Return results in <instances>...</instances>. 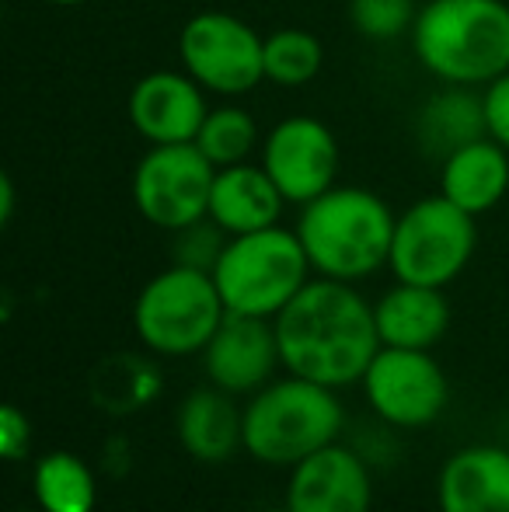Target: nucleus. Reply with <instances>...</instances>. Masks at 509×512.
<instances>
[{
	"mask_svg": "<svg viewBox=\"0 0 509 512\" xmlns=\"http://www.w3.org/2000/svg\"><path fill=\"white\" fill-rule=\"evenodd\" d=\"M272 321L286 373L332 391L363 380L381 352L374 307L342 279H311Z\"/></svg>",
	"mask_w": 509,
	"mask_h": 512,
	"instance_id": "obj_1",
	"label": "nucleus"
},
{
	"mask_svg": "<svg viewBox=\"0 0 509 512\" xmlns=\"http://www.w3.org/2000/svg\"><path fill=\"white\" fill-rule=\"evenodd\" d=\"M408 35L419 63L443 84L485 88L509 70L503 0H426Z\"/></svg>",
	"mask_w": 509,
	"mask_h": 512,
	"instance_id": "obj_2",
	"label": "nucleus"
},
{
	"mask_svg": "<svg viewBox=\"0 0 509 512\" xmlns=\"http://www.w3.org/2000/svg\"><path fill=\"white\" fill-rule=\"evenodd\" d=\"M394 223L398 216L377 192L332 185L325 196L300 206L297 237L318 276L356 283L391 262Z\"/></svg>",
	"mask_w": 509,
	"mask_h": 512,
	"instance_id": "obj_3",
	"label": "nucleus"
},
{
	"mask_svg": "<svg viewBox=\"0 0 509 512\" xmlns=\"http://www.w3.org/2000/svg\"><path fill=\"white\" fill-rule=\"evenodd\" d=\"M342 405L332 387L283 377L252 394L245 408V450L272 467H293L339 439Z\"/></svg>",
	"mask_w": 509,
	"mask_h": 512,
	"instance_id": "obj_4",
	"label": "nucleus"
},
{
	"mask_svg": "<svg viewBox=\"0 0 509 512\" xmlns=\"http://www.w3.org/2000/svg\"><path fill=\"white\" fill-rule=\"evenodd\" d=\"M311 272V258L297 230H283L276 223L255 234L231 237L213 269V283L224 307L234 314L276 317L311 283Z\"/></svg>",
	"mask_w": 509,
	"mask_h": 512,
	"instance_id": "obj_5",
	"label": "nucleus"
},
{
	"mask_svg": "<svg viewBox=\"0 0 509 512\" xmlns=\"http://www.w3.org/2000/svg\"><path fill=\"white\" fill-rule=\"evenodd\" d=\"M224 314L227 307L213 272L175 262L140 290L133 304V328L150 352L182 359L210 345Z\"/></svg>",
	"mask_w": 509,
	"mask_h": 512,
	"instance_id": "obj_6",
	"label": "nucleus"
},
{
	"mask_svg": "<svg viewBox=\"0 0 509 512\" xmlns=\"http://www.w3.org/2000/svg\"><path fill=\"white\" fill-rule=\"evenodd\" d=\"M475 216L454 206L447 196H426L412 203L394 223L391 272L398 283L450 286L475 255Z\"/></svg>",
	"mask_w": 509,
	"mask_h": 512,
	"instance_id": "obj_7",
	"label": "nucleus"
},
{
	"mask_svg": "<svg viewBox=\"0 0 509 512\" xmlns=\"http://www.w3.org/2000/svg\"><path fill=\"white\" fill-rule=\"evenodd\" d=\"M265 39L248 21L224 11H199L178 32L182 70L203 91L241 98L265 81Z\"/></svg>",
	"mask_w": 509,
	"mask_h": 512,
	"instance_id": "obj_8",
	"label": "nucleus"
},
{
	"mask_svg": "<svg viewBox=\"0 0 509 512\" xmlns=\"http://www.w3.org/2000/svg\"><path fill=\"white\" fill-rule=\"evenodd\" d=\"M217 168L196 143L150 147L133 168V206L161 230H182L210 216Z\"/></svg>",
	"mask_w": 509,
	"mask_h": 512,
	"instance_id": "obj_9",
	"label": "nucleus"
},
{
	"mask_svg": "<svg viewBox=\"0 0 509 512\" xmlns=\"http://www.w3.org/2000/svg\"><path fill=\"white\" fill-rule=\"evenodd\" d=\"M363 391L370 408L398 429H422L436 422L450 401L447 373L429 356V349L381 345L363 373Z\"/></svg>",
	"mask_w": 509,
	"mask_h": 512,
	"instance_id": "obj_10",
	"label": "nucleus"
},
{
	"mask_svg": "<svg viewBox=\"0 0 509 512\" xmlns=\"http://www.w3.org/2000/svg\"><path fill=\"white\" fill-rule=\"evenodd\" d=\"M262 164L286 203L307 206L339 178V143L314 115H290L262 140Z\"/></svg>",
	"mask_w": 509,
	"mask_h": 512,
	"instance_id": "obj_11",
	"label": "nucleus"
},
{
	"mask_svg": "<svg viewBox=\"0 0 509 512\" xmlns=\"http://www.w3.org/2000/svg\"><path fill=\"white\" fill-rule=\"evenodd\" d=\"M206 377L227 394H255L272 384V373L283 363L279 356L276 321L227 310L220 328L203 349Z\"/></svg>",
	"mask_w": 509,
	"mask_h": 512,
	"instance_id": "obj_12",
	"label": "nucleus"
},
{
	"mask_svg": "<svg viewBox=\"0 0 509 512\" xmlns=\"http://www.w3.org/2000/svg\"><path fill=\"white\" fill-rule=\"evenodd\" d=\"M210 115L206 91L185 70H154L140 77L126 98V119L150 147L196 143L199 126Z\"/></svg>",
	"mask_w": 509,
	"mask_h": 512,
	"instance_id": "obj_13",
	"label": "nucleus"
},
{
	"mask_svg": "<svg viewBox=\"0 0 509 512\" xmlns=\"http://www.w3.org/2000/svg\"><path fill=\"white\" fill-rule=\"evenodd\" d=\"M370 471L349 446H325L293 464L286 485V512H370Z\"/></svg>",
	"mask_w": 509,
	"mask_h": 512,
	"instance_id": "obj_14",
	"label": "nucleus"
},
{
	"mask_svg": "<svg viewBox=\"0 0 509 512\" xmlns=\"http://www.w3.org/2000/svg\"><path fill=\"white\" fill-rule=\"evenodd\" d=\"M436 502L440 512H509V450L482 443L447 457Z\"/></svg>",
	"mask_w": 509,
	"mask_h": 512,
	"instance_id": "obj_15",
	"label": "nucleus"
},
{
	"mask_svg": "<svg viewBox=\"0 0 509 512\" xmlns=\"http://www.w3.org/2000/svg\"><path fill=\"white\" fill-rule=\"evenodd\" d=\"M283 203V192L276 189L262 164H231V168H217V178H213L210 220L227 237L255 234V230L276 227Z\"/></svg>",
	"mask_w": 509,
	"mask_h": 512,
	"instance_id": "obj_16",
	"label": "nucleus"
},
{
	"mask_svg": "<svg viewBox=\"0 0 509 512\" xmlns=\"http://www.w3.org/2000/svg\"><path fill=\"white\" fill-rule=\"evenodd\" d=\"M440 192L471 216L496 209L509 192V150L492 136H482L447 154L440 168Z\"/></svg>",
	"mask_w": 509,
	"mask_h": 512,
	"instance_id": "obj_17",
	"label": "nucleus"
},
{
	"mask_svg": "<svg viewBox=\"0 0 509 512\" xmlns=\"http://www.w3.org/2000/svg\"><path fill=\"white\" fill-rule=\"evenodd\" d=\"M381 345L394 349H433L450 328V304L436 286L398 283L374 304Z\"/></svg>",
	"mask_w": 509,
	"mask_h": 512,
	"instance_id": "obj_18",
	"label": "nucleus"
},
{
	"mask_svg": "<svg viewBox=\"0 0 509 512\" xmlns=\"http://www.w3.org/2000/svg\"><path fill=\"white\" fill-rule=\"evenodd\" d=\"M234 394L210 387L192 391L178 408V443L199 464H224L238 446H245V408Z\"/></svg>",
	"mask_w": 509,
	"mask_h": 512,
	"instance_id": "obj_19",
	"label": "nucleus"
},
{
	"mask_svg": "<svg viewBox=\"0 0 509 512\" xmlns=\"http://www.w3.org/2000/svg\"><path fill=\"white\" fill-rule=\"evenodd\" d=\"M415 129H419L422 150L443 161L454 150L489 136L482 95H475L471 88H461V84H450V88H443L440 95H433L422 105Z\"/></svg>",
	"mask_w": 509,
	"mask_h": 512,
	"instance_id": "obj_20",
	"label": "nucleus"
},
{
	"mask_svg": "<svg viewBox=\"0 0 509 512\" xmlns=\"http://www.w3.org/2000/svg\"><path fill=\"white\" fill-rule=\"evenodd\" d=\"M35 502L42 512H91L98 499L95 474L77 453L56 450L35 464L32 471Z\"/></svg>",
	"mask_w": 509,
	"mask_h": 512,
	"instance_id": "obj_21",
	"label": "nucleus"
},
{
	"mask_svg": "<svg viewBox=\"0 0 509 512\" xmlns=\"http://www.w3.org/2000/svg\"><path fill=\"white\" fill-rule=\"evenodd\" d=\"M265 81L279 84V88H304L318 77L321 63H325V49L304 28H279V32L265 35Z\"/></svg>",
	"mask_w": 509,
	"mask_h": 512,
	"instance_id": "obj_22",
	"label": "nucleus"
},
{
	"mask_svg": "<svg viewBox=\"0 0 509 512\" xmlns=\"http://www.w3.org/2000/svg\"><path fill=\"white\" fill-rule=\"evenodd\" d=\"M196 147L213 161V168H231L245 164L258 147V126L241 105L210 108L196 136Z\"/></svg>",
	"mask_w": 509,
	"mask_h": 512,
	"instance_id": "obj_23",
	"label": "nucleus"
},
{
	"mask_svg": "<svg viewBox=\"0 0 509 512\" xmlns=\"http://www.w3.org/2000/svg\"><path fill=\"white\" fill-rule=\"evenodd\" d=\"M161 391V377H157L154 363L136 356H119L105 363V373L98 377L95 394L105 405V411H136L147 408Z\"/></svg>",
	"mask_w": 509,
	"mask_h": 512,
	"instance_id": "obj_24",
	"label": "nucleus"
},
{
	"mask_svg": "<svg viewBox=\"0 0 509 512\" xmlns=\"http://www.w3.org/2000/svg\"><path fill=\"white\" fill-rule=\"evenodd\" d=\"M415 0H349V21L353 28L370 42H391L412 32Z\"/></svg>",
	"mask_w": 509,
	"mask_h": 512,
	"instance_id": "obj_25",
	"label": "nucleus"
},
{
	"mask_svg": "<svg viewBox=\"0 0 509 512\" xmlns=\"http://www.w3.org/2000/svg\"><path fill=\"white\" fill-rule=\"evenodd\" d=\"M227 241H231V237L206 216V220L192 223V227L175 230V262L189 265V269L213 272L220 262V255H224Z\"/></svg>",
	"mask_w": 509,
	"mask_h": 512,
	"instance_id": "obj_26",
	"label": "nucleus"
},
{
	"mask_svg": "<svg viewBox=\"0 0 509 512\" xmlns=\"http://www.w3.org/2000/svg\"><path fill=\"white\" fill-rule=\"evenodd\" d=\"M482 105H485V129H489V136L509 150V70L503 77L485 84Z\"/></svg>",
	"mask_w": 509,
	"mask_h": 512,
	"instance_id": "obj_27",
	"label": "nucleus"
},
{
	"mask_svg": "<svg viewBox=\"0 0 509 512\" xmlns=\"http://www.w3.org/2000/svg\"><path fill=\"white\" fill-rule=\"evenodd\" d=\"M32 450V422L18 405H4L0 411V453H4L11 464L28 457Z\"/></svg>",
	"mask_w": 509,
	"mask_h": 512,
	"instance_id": "obj_28",
	"label": "nucleus"
},
{
	"mask_svg": "<svg viewBox=\"0 0 509 512\" xmlns=\"http://www.w3.org/2000/svg\"><path fill=\"white\" fill-rule=\"evenodd\" d=\"M11 216H14V182H11V175H0V223H11Z\"/></svg>",
	"mask_w": 509,
	"mask_h": 512,
	"instance_id": "obj_29",
	"label": "nucleus"
},
{
	"mask_svg": "<svg viewBox=\"0 0 509 512\" xmlns=\"http://www.w3.org/2000/svg\"><path fill=\"white\" fill-rule=\"evenodd\" d=\"M46 4H56V7H74V4H88V0H46Z\"/></svg>",
	"mask_w": 509,
	"mask_h": 512,
	"instance_id": "obj_30",
	"label": "nucleus"
},
{
	"mask_svg": "<svg viewBox=\"0 0 509 512\" xmlns=\"http://www.w3.org/2000/svg\"><path fill=\"white\" fill-rule=\"evenodd\" d=\"M14 512H42V509H14Z\"/></svg>",
	"mask_w": 509,
	"mask_h": 512,
	"instance_id": "obj_31",
	"label": "nucleus"
}]
</instances>
